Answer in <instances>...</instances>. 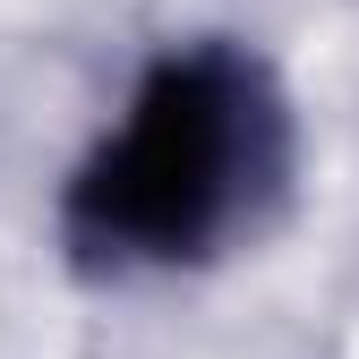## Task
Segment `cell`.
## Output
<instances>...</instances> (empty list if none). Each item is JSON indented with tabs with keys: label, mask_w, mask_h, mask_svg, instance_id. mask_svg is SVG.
<instances>
[{
	"label": "cell",
	"mask_w": 359,
	"mask_h": 359,
	"mask_svg": "<svg viewBox=\"0 0 359 359\" xmlns=\"http://www.w3.org/2000/svg\"><path fill=\"white\" fill-rule=\"evenodd\" d=\"M222 171H231V103H222V86L205 69H180V77H163L146 95V111L128 120V137L103 154L86 205L120 240L171 248L214 214Z\"/></svg>",
	"instance_id": "6da1fadb"
}]
</instances>
